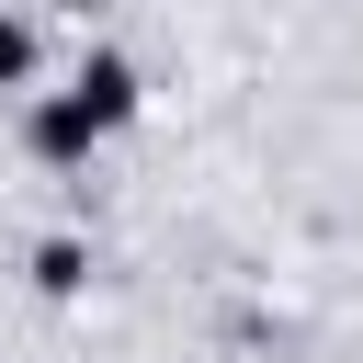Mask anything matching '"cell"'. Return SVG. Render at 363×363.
Masks as SVG:
<instances>
[{"label": "cell", "instance_id": "277c9868", "mask_svg": "<svg viewBox=\"0 0 363 363\" xmlns=\"http://www.w3.org/2000/svg\"><path fill=\"white\" fill-rule=\"evenodd\" d=\"M23 68H34V34H23V23H0V79H23Z\"/></svg>", "mask_w": 363, "mask_h": 363}, {"label": "cell", "instance_id": "6da1fadb", "mask_svg": "<svg viewBox=\"0 0 363 363\" xmlns=\"http://www.w3.org/2000/svg\"><path fill=\"white\" fill-rule=\"evenodd\" d=\"M68 113H79L91 136H102V125H125V113H136V68H125V57H91V68H79V91H68Z\"/></svg>", "mask_w": 363, "mask_h": 363}, {"label": "cell", "instance_id": "7a4b0ae2", "mask_svg": "<svg viewBox=\"0 0 363 363\" xmlns=\"http://www.w3.org/2000/svg\"><path fill=\"white\" fill-rule=\"evenodd\" d=\"M34 147H45V159H79V147H91V125H79L68 102H45V113H34Z\"/></svg>", "mask_w": 363, "mask_h": 363}, {"label": "cell", "instance_id": "3957f363", "mask_svg": "<svg viewBox=\"0 0 363 363\" xmlns=\"http://www.w3.org/2000/svg\"><path fill=\"white\" fill-rule=\"evenodd\" d=\"M34 284H57V295H68V284H79V238H45V250H34Z\"/></svg>", "mask_w": 363, "mask_h": 363}]
</instances>
